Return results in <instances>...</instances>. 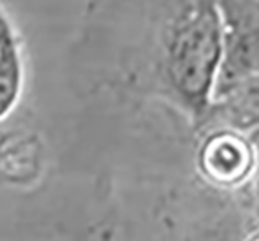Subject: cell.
<instances>
[{"label":"cell","mask_w":259,"mask_h":241,"mask_svg":"<svg viewBox=\"0 0 259 241\" xmlns=\"http://www.w3.org/2000/svg\"><path fill=\"white\" fill-rule=\"evenodd\" d=\"M248 241H259V234H255V236H252Z\"/></svg>","instance_id":"3957f363"},{"label":"cell","mask_w":259,"mask_h":241,"mask_svg":"<svg viewBox=\"0 0 259 241\" xmlns=\"http://www.w3.org/2000/svg\"><path fill=\"white\" fill-rule=\"evenodd\" d=\"M24 60L13 27L0 11V120L17 107L24 91Z\"/></svg>","instance_id":"7a4b0ae2"},{"label":"cell","mask_w":259,"mask_h":241,"mask_svg":"<svg viewBox=\"0 0 259 241\" xmlns=\"http://www.w3.org/2000/svg\"><path fill=\"white\" fill-rule=\"evenodd\" d=\"M254 156L245 140L232 133L214 134L203 143L199 167L203 174L220 185H236L250 172Z\"/></svg>","instance_id":"6da1fadb"}]
</instances>
